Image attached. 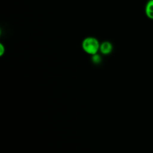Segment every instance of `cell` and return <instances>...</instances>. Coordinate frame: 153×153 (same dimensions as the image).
<instances>
[{"mask_svg": "<svg viewBox=\"0 0 153 153\" xmlns=\"http://www.w3.org/2000/svg\"><path fill=\"white\" fill-rule=\"evenodd\" d=\"M4 52H5V47L2 44H0V56H2Z\"/></svg>", "mask_w": 153, "mask_h": 153, "instance_id": "cell-5", "label": "cell"}, {"mask_svg": "<svg viewBox=\"0 0 153 153\" xmlns=\"http://www.w3.org/2000/svg\"><path fill=\"white\" fill-rule=\"evenodd\" d=\"M91 60H92L93 63H94L96 64H97V63H99L100 62L101 57H100V56L99 54H95L94 55H92Z\"/></svg>", "mask_w": 153, "mask_h": 153, "instance_id": "cell-4", "label": "cell"}, {"mask_svg": "<svg viewBox=\"0 0 153 153\" xmlns=\"http://www.w3.org/2000/svg\"><path fill=\"white\" fill-rule=\"evenodd\" d=\"M82 48L87 54L94 55L99 50L100 44L97 39L94 37H87L82 42Z\"/></svg>", "mask_w": 153, "mask_h": 153, "instance_id": "cell-1", "label": "cell"}, {"mask_svg": "<svg viewBox=\"0 0 153 153\" xmlns=\"http://www.w3.org/2000/svg\"><path fill=\"white\" fill-rule=\"evenodd\" d=\"M145 13L148 18L153 19V0H150L146 4Z\"/></svg>", "mask_w": 153, "mask_h": 153, "instance_id": "cell-3", "label": "cell"}, {"mask_svg": "<svg viewBox=\"0 0 153 153\" xmlns=\"http://www.w3.org/2000/svg\"><path fill=\"white\" fill-rule=\"evenodd\" d=\"M99 50L103 54H109L112 50V45L109 42H103L100 45Z\"/></svg>", "mask_w": 153, "mask_h": 153, "instance_id": "cell-2", "label": "cell"}]
</instances>
